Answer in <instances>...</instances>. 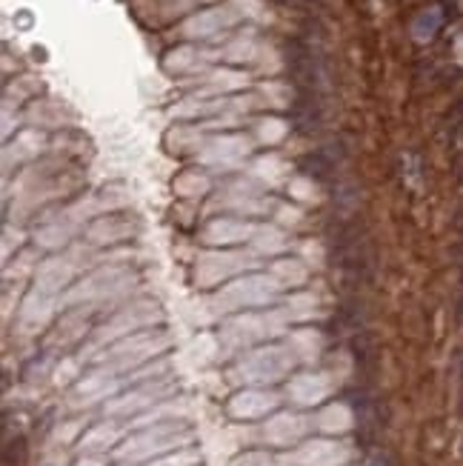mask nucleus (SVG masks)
Returning <instances> with one entry per match:
<instances>
[{"mask_svg":"<svg viewBox=\"0 0 463 466\" xmlns=\"http://www.w3.org/2000/svg\"><path fill=\"white\" fill-rule=\"evenodd\" d=\"M277 4H280V6H295V9H297V6H307L309 0H277Z\"/></svg>","mask_w":463,"mask_h":466,"instance_id":"5","label":"nucleus"},{"mask_svg":"<svg viewBox=\"0 0 463 466\" xmlns=\"http://www.w3.org/2000/svg\"><path fill=\"white\" fill-rule=\"evenodd\" d=\"M324 120H327V95H295L292 124L297 132L312 135L324 127Z\"/></svg>","mask_w":463,"mask_h":466,"instance_id":"2","label":"nucleus"},{"mask_svg":"<svg viewBox=\"0 0 463 466\" xmlns=\"http://www.w3.org/2000/svg\"><path fill=\"white\" fill-rule=\"evenodd\" d=\"M460 410H463V370H460Z\"/></svg>","mask_w":463,"mask_h":466,"instance_id":"6","label":"nucleus"},{"mask_svg":"<svg viewBox=\"0 0 463 466\" xmlns=\"http://www.w3.org/2000/svg\"><path fill=\"white\" fill-rule=\"evenodd\" d=\"M364 466H389V458H387V452L375 450V452H369V458H367Z\"/></svg>","mask_w":463,"mask_h":466,"instance_id":"4","label":"nucleus"},{"mask_svg":"<svg viewBox=\"0 0 463 466\" xmlns=\"http://www.w3.org/2000/svg\"><path fill=\"white\" fill-rule=\"evenodd\" d=\"M340 160H344V155H335L329 147H324V149H317V152H312L300 160V169L315 180H332L337 167H340Z\"/></svg>","mask_w":463,"mask_h":466,"instance_id":"3","label":"nucleus"},{"mask_svg":"<svg viewBox=\"0 0 463 466\" xmlns=\"http://www.w3.org/2000/svg\"><path fill=\"white\" fill-rule=\"evenodd\" d=\"M287 69L295 95H327V55L317 40L292 37L287 40Z\"/></svg>","mask_w":463,"mask_h":466,"instance_id":"1","label":"nucleus"}]
</instances>
